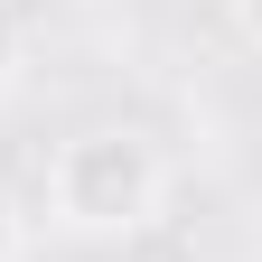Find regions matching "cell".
<instances>
[{"label":"cell","mask_w":262,"mask_h":262,"mask_svg":"<svg viewBox=\"0 0 262 262\" xmlns=\"http://www.w3.org/2000/svg\"><path fill=\"white\" fill-rule=\"evenodd\" d=\"M10 84H19V10L0 0V94H10Z\"/></svg>","instance_id":"cell-3"},{"label":"cell","mask_w":262,"mask_h":262,"mask_svg":"<svg viewBox=\"0 0 262 262\" xmlns=\"http://www.w3.org/2000/svg\"><path fill=\"white\" fill-rule=\"evenodd\" d=\"M28 253V215H19V196L0 187V262H19Z\"/></svg>","instance_id":"cell-2"},{"label":"cell","mask_w":262,"mask_h":262,"mask_svg":"<svg viewBox=\"0 0 262 262\" xmlns=\"http://www.w3.org/2000/svg\"><path fill=\"white\" fill-rule=\"evenodd\" d=\"M225 19H234V38L262 47V0H225Z\"/></svg>","instance_id":"cell-4"},{"label":"cell","mask_w":262,"mask_h":262,"mask_svg":"<svg viewBox=\"0 0 262 262\" xmlns=\"http://www.w3.org/2000/svg\"><path fill=\"white\" fill-rule=\"evenodd\" d=\"M159 196H169V169L122 122H94L75 141H56V159H47V215L66 234H141L159 215Z\"/></svg>","instance_id":"cell-1"}]
</instances>
